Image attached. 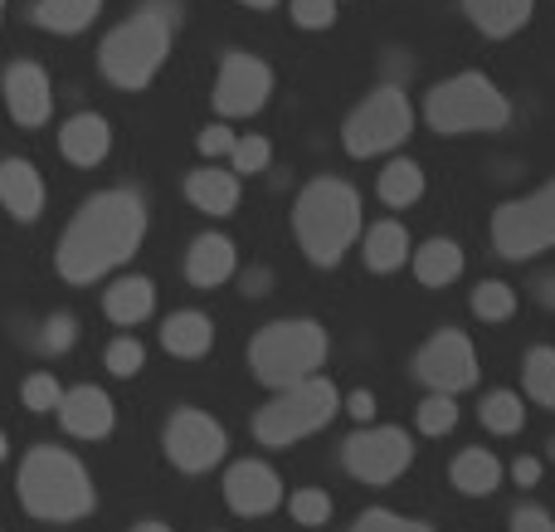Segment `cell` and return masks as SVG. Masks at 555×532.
<instances>
[{
  "instance_id": "23",
  "label": "cell",
  "mask_w": 555,
  "mask_h": 532,
  "mask_svg": "<svg viewBox=\"0 0 555 532\" xmlns=\"http://www.w3.org/2000/svg\"><path fill=\"white\" fill-rule=\"evenodd\" d=\"M531 10H537V0H463V15L488 39H507L517 29H527Z\"/></svg>"
},
{
  "instance_id": "46",
  "label": "cell",
  "mask_w": 555,
  "mask_h": 532,
  "mask_svg": "<svg viewBox=\"0 0 555 532\" xmlns=\"http://www.w3.org/2000/svg\"><path fill=\"white\" fill-rule=\"evenodd\" d=\"M132 532H171V528H166V523H137Z\"/></svg>"
},
{
  "instance_id": "37",
  "label": "cell",
  "mask_w": 555,
  "mask_h": 532,
  "mask_svg": "<svg viewBox=\"0 0 555 532\" xmlns=\"http://www.w3.org/2000/svg\"><path fill=\"white\" fill-rule=\"evenodd\" d=\"M74 342H78V318H74V313H54V318L39 328V352H49V357L68 352Z\"/></svg>"
},
{
  "instance_id": "2",
  "label": "cell",
  "mask_w": 555,
  "mask_h": 532,
  "mask_svg": "<svg viewBox=\"0 0 555 532\" xmlns=\"http://www.w3.org/2000/svg\"><path fill=\"white\" fill-rule=\"evenodd\" d=\"M293 235L317 269H336L341 254L361 240V195L341 176H317L293 201Z\"/></svg>"
},
{
  "instance_id": "15",
  "label": "cell",
  "mask_w": 555,
  "mask_h": 532,
  "mask_svg": "<svg viewBox=\"0 0 555 532\" xmlns=\"http://www.w3.org/2000/svg\"><path fill=\"white\" fill-rule=\"evenodd\" d=\"M5 107L20 127H39L54 113V88H49V74L29 59L5 68Z\"/></svg>"
},
{
  "instance_id": "19",
  "label": "cell",
  "mask_w": 555,
  "mask_h": 532,
  "mask_svg": "<svg viewBox=\"0 0 555 532\" xmlns=\"http://www.w3.org/2000/svg\"><path fill=\"white\" fill-rule=\"evenodd\" d=\"M244 176L234 172H224V166H201V172H191L185 176V201L195 205V211H205V215H234V205H240V195H244Z\"/></svg>"
},
{
  "instance_id": "33",
  "label": "cell",
  "mask_w": 555,
  "mask_h": 532,
  "mask_svg": "<svg viewBox=\"0 0 555 532\" xmlns=\"http://www.w3.org/2000/svg\"><path fill=\"white\" fill-rule=\"evenodd\" d=\"M269 162H273V147H269V137H263V132L240 137V142H234V152H230V166L240 176H259Z\"/></svg>"
},
{
  "instance_id": "11",
  "label": "cell",
  "mask_w": 555,
  "mask_h": 532,
  "mask_svg": "<svg viewBox=\"0 0 555 532\" xmlns=\"http://www.w3.org/2000/svg\"><path fill=\"white\" fill-rule=\"evenodd\" d=\"M162 445H166V459H171L181 474H205V469H215L224 459L230 435H224V426L215 416H205V410H195V406H181L166 420Z\"/></svg>"
},
{
  "instance_id": "35",
  "label": "cell",
  "mask_w": 555,
  "mask_h": 532,
  "mask_svg": "<svg viewBox=\"0 0 555 532\" xmlns=\"http://www.w3.org/2000/svg\"><path fill=\"white\" fill-rule=\"evenodd\" d=\"M142 362H146V352L137 338H117V342H107V352H103V367L122 381H132L137 371H142Z\"/></svg>"
},
{
  "instance_id": "7",
  "label": "cell",
  "mask_w": 555,
  "mask_h": 532,
  "mask_svg": "<svg viewBox=\"0 0 555 532\" xmlns=\"http://www.w3.org/2000/svg\"><path fill=\"white\" fill-rule=\"evenodd\" d=\"M336 410H341V406H336V387H332V381L307 377V381H297V387L278 391L269 406L254 416V440H259L263 449H287V445H297V440L326 430Z\"/></svg>"
},
{
  "instance_id": "41",
  "label": "cell",
  "mask_w": 555,
  "mask_h": 532,
  "mask_svg": "<svg viewBox=\"0 0 555 532\" xmlns=\"http://www.w3.org/2000/svg\"><path fill=\"white\" fill-rule=\"evenodd\" d=\"M234 142H240V137H234L230 127H205L201 142H195V147H201L205 156H230V152H234Z\"/></svg>"
},
{
  "instance_id": "44",
  "label": "cell",
  "mask_w": 555,
  "mask_h": 532,
  "mask_svg": "<svg viewBox=\"0 0 555 532\" xmlns=\"http://www.w3.org/2000/svg\"><path fill=\"white\" fill-rule=\"evenodd\" d=\"M346 410H351L356 420H371V416H375V401H371V391H356V396L346 401Z\"/></svg>"
},
{
  "instance_id": "9",
  "label": "cell",
  "mask_w": 555,
  "mask_h": 532,
  "mask_svg": "<svg viewBox=\"0 0 555 532\" xmlns=\"http://www.w3.org/2000/svg\"><path fill=\"white\" fill-rule=\"evenodd\" d=\"M410 127H414L410 98H404L400 88L385 84V88H375L351 117H346L341 142H346L351 156H380V152H395V147L410 137Z\"/></svg>"
},
{
  "instance_id": "31",
  "label": "cell",
  "mask_w": 555,
  "mask_h": 532,
  "mask_svg": "<svg viewBox=\"0 0 555 532\" xmlns=\"http://www.w3.org/2000/svg\"><path fill=\"white\" fill-rule=\"evenodd\" d=\"M473 313H478L482 322H507L512 313H517V289L502 279H482L478 289H473Z\"/></svg>"
},
{
  "instance_id": "43",
  "label": "cell",
  "mask_w": 555,
  "mask_h": 532,
  "mask_svg": "<svg viewBox=\"0 0 555 532\" xmlns=\"http://www.w3.org/2000/svg\"><path fill=\"white\" fill-rule=\"evenodd\" d=\"M269 289H273V274L269 269H249V274H244V293H249V299H263Z\"/></svg>"
},
{
  "instance_id": "24",
  "label": "cell",
  "mask_w": 555,
  "mask_h": 532,
  "mask_svg": "<svg viewBox=\"0 0 555 532\" xmlns=\"http://www.w3.org/2000/svg\"><path fill=\"white\" fill-rule=\"evenodd\" d=\"M361 254L371 274H395L400 264H410V235L400 220H380L361 235Z\"/></svg>"
},
{
  "instance_id": "40",
  "label": "cell",
  "mask_w": 555,
  "mask_h": 532,
  "mask_svg": "<svg viewBox=\"0 0 555 532\" xmlns=\"http://www.w3.org/2000/svg\"><path fill=\"white\" fill-rule=\"evenodd\" d=\"M512 532H555V523H551V514H546V508H537V504H521L517 514H512Z\"/></svg>"
},
{
  "instance_id": "13",
  "label": "cell",
  "mask_w": 555,
  "mask_h": 532,
  "mask_svg": "<svg viewBox=\"0 0 555 532\" xmlns=\"http://www.w3.org/2000/svg\"><path fill=\"white\" fill-rule=\"evenodd\" d=\"M215 107L224 117H254L273 98V68L259 54H224L220 74H215Z\"/></svg>"
},
{
  "instance_id": "49",
  "label": "cell",
  "mask_w": 555,
  "mask_h": 532,
  "mask_svg": "<svg viewBox=\"0 0 555 532\" xmlns=\"http://www.w3.org/2000/svg\"><path fill=\"white\" fill-rule=\"evenodd\" d=\"M551 459H555V440H551Z\"/></svg>"
},
{
  "instance_id": "14",
  "label": "cell",
  "mask_w": 555,
  "mask_h": 532,
  "mask_svg": "<svg viewBox=\"0 0 555 532\" xmlns=\"http://www.w3.org/2000/svg\"><path fill=\"white\" fill-rule=\"evenodd\" d=\"M224 504L240 518H269L283 504V479L278 469H269L263 459H240L224 474Z\"/></svg>"
},
{
  "instance_id": "34",
  "label": "cell",
  "mask_w": 555,
  "mask_h": 532,
  "mask_svg": "<svg viewBox=\"0 0 555 532\" xmlns=\"http://www.w3.org/2000/svg\"><path fill=\"white\" fill-rule=\"evenodd\" d=\"M287 514L302 528H322L326 518H332V498H326L322 489H297V494L287 498Z\"/></svg>"
},
{
  "instance_id": "20",
  "label": "cell",
  "mask_w": 555,
  "mask_h": 532,
  "mask_svg": "<svg viewBox=\"0 0 555 532\" xmlns=\"http://www.w3.org/2000/svg\"><path fill=\"white\" fill-rule=\"evenodd\" d=\"M59 152H64V162H74V166H98L107 152H113V127H107V117H98V113L68 117L64 132H59Z\"/></svg>"
},
{
  "instance_id": "30",
  "label": "cell",
  "mask_w": 555,
  "mask_h": 532,
  "mask_svg": "<svg viewBox=\"0 0 555 532\" xmlns=\"http://www.w3.org/2000/svg\"><path fill=\"white\" fill-rule=\"evenodd\" d=\"M521 387L541 410H555V347H531L521 362Z\"/></svg>"
},
{
  "instance_id": "45",
  "label": "cell",
  "mask_w": 555,
  "mask_h": 532,
  "mask_svg": "<svg viewBox=\"0 0 555 532\" xmlns=\"http://www.w3.org/2000/svg\"><path fill=\"white\" fill-rule=\"evenodd\" d=\"M537 299L546 303V308H555V274H546V279L537 283Z\"/></svg>"
},
{
  "instance_id": "39",
  "label": "cell",
  "mask_w": 555,
  "mask_h": 532,
  "mask_svg": "<svg viewBox=\"0 0 555 532\" xmlns=\"http://www.w3.org/2000/svg\"><path fill=\"white\" fill-rule=\"evenodd\" d=\"M336 20V0H293V25L297 29H326Z\"/></svg>"
},
{
  "instance_id": "27",
  "label": "cell",
  "mask_w": 555,
  "mask_h": 532,
  "mask_svg": "<svg viewBox=\"0 0 555 532\" xmlns=\"http://www.w3.org/2000/svg\"><path fill=\"white\" fill-rule=\"evenodd\" d=\"M103 0H35V25L49 35H83Z\"/></svg>"
},
{
  "instance_id": "18",
  "label": "cell",
  "mask_w": 555,
  "mask_h": 532,
  "mask_svg": "<svg viewBox=\"0 0 555 532\" xmlns=\"http://www.w3.org/2000/svg\"><path fill=\"white\" fill-rule=\"evenodd\" d=\"M234 269H240V254L224 235H195V244L185 250V283L191 289H220L234 279Z\"/></svg>"
},
{
  "instance_id": "47",
  "label": "cell",
  "mask_w": 555,
  "mask_h": 532,
  "mask_svg": "<svg viewBox=\"0 0 555 532\" xmlns=\"http://www.w3.org/2000/svg\"><path fill=\"white\" fill-rule=\"evenodd\" d=\"M240 5H254V10H269V5H278V0H240Z\"/></svg>"
},
{
  "instance_id": "4",
  "label": "cell",
  "mask_w": 555,
  "mask_h": 532,
  "mask_svg": "<svg viewBox=\"0 0 555 532\" xmlns=\"http://www.w3.org/2000/svg\"><path fill=\"white\" fill-rule=\"evenodd\" d=\"M20 508L39 523H78L93 514V479L64 445H35L20 465Z\"/></svg>"
},
{
  "instance_id": "25",
  "label": "cell",
  "mask_w": 555,
  "mask_h": 532,
  "mask_svg": "<svg viewBox=\"0 0 555 532\" xmlns=\"http://www.w3.org/2000/svg\"><path fill=\"white\" fill-rule=\"evenodd\" d=\"M463 274V250L453 240H424L420 250H414V279L424 283V289H449L453 279Z\"/></svg>"
},
{
  "instance_id": "10",
  "label": "cell",
  "mask_w": 555,
  "mask_h": 532,
  "mask_svg": "<svg viewBox=\"0 0 555 532\" xmlns=\"http://www.w3.org/2000/svg\"><path fill=\"white\" fill-rule=\"evenodd\" d=\"M414 445H410V430L400 426H371V430H356L351 440L341 445V469L351 479L371 489H385L410 469Z\"/></svg>"
},
{
  "instance_id": "50",
  "label": "cell",
  "mask_w": 555,
  "mask_h": 532,
  "mask_svg": "<svg viewBox=\"0 0 555 532\" xmlns=\"http://www.w3.org/2000/svg\"><path fill=\"white\" fill-rule=\"evenodd\" d=\"M0 15H5V0H0Z\"/></svg>"
},
{
  "instance_id": "29",
  "label": "cell",
  "mask_w": 555,
  "mask_h": 532,
  "mask_svg": "<svg viewBox=\"0 0 555 532\" xmlns=\"http://www.w3.org/2000/svg\"><path fill=\"white\" fill-rule=\"evenodd\" d=\"M478 420L492 430V435H521L527 426V406H521L517 391H488L478 406Z\"/></svg>"
},
{
  "instance_id": "1",
  "label": "cell",
  "mask_w": 555,
  "mask_h": 532,
  "mask_svg": "<svg viewBox=\"0 0 555 532\" xmlns=\"http://www.w3.org/2000/svg\"><path fill=\"white\" fill-rule=\"evenodd\" d=\"M146 235V201L132 186H117V191H98L78 205V215L64 225L54 250V269L68 283H93L103 274L122 269L137 254Z\"/></svg>"
},
{
  "instance_id": "36",
  "label": "cell",
  "mask_w": 555,
  "mask_h": 532,
  "mask_svg": "<svg viewBox=\"0 0 555 532\" xmlns=\"http://www.w3.org/2000/svg\"><path fill=\"white\" fill-rule=\"evenodd\" d=\"M351 532H434V528L420 523V518L390 514V508H365V514L351 523Z\"/></svg>"
},
{
  "instance_id": "32",
  "label": "cell",
  "mask_w": 555,
  "mask_h": 532,
  "mask_svg": "<svg viewBox=\"0 0 555 532\" xmlns=\"http://www.w3.org/2000/svg\"><path fill=\"white\" fill-rule=\"evenodd\" d=\"M414 416H420V435H449L459 426V401L449 391H434V396H424L414 406Z\"/></svg>"
},
{
  "instance_id": "21",
  "label": "cell",
  "mask_w": 555,
  "mask_h": 532,
  "mask_svg": "<svg viewBox=\"0 0 555 532\" xmlns=\"http://www.w3.org/2000/svg\"><path fill=\"white\" fill-rule=\"evenodd\" d=\"M152 308H156V283L142 279V274H127V279L107 283V293H103V313H107V322H117V328L146 322Z\"/></svg>"
},
{
  "instance_id": "3",
  "label": "cell",
  "mask_w": 555,
  "mask_h": 532,
  "mask_svg": "<svg viewBox=\"0 0 555 532\" xmlns=\"http://www.w3.org/2000/svg\"><path fill=\"white\" fill-rule=\"evenodd\" d=\"M176 0H146L137 5L113 35L98 45V68L107 84L117 88H146L162 74L166 54H171V35H176Z\"/></svg>"
},
{
  "instance_id": "8",
  "label": "cell",
  "mask_w": 555,
  "mask_h": 532,
  "mask_svg": "<svg viewBox=\"0 0 555 532\" xmlns=\"http://www.w3.org/2000/svg\"><path fill=\"white\" fill-rule=\"evenodd\" d=\"M492 250L512 264L537 259L541 250H555V181L521 195V201L498 205V215H492Z\"/></svg>"
},
{
  "instance_id": "5",
  "label": "cell",
  "mask_w": 555,
  "mask_h": 532,
  "mask_svg": "<svg viewBox=\"0 0 555 532\" xmlns=\"http://www.w3.org/2000/svg\"><path fill=\"white\" fill-rule=\"evenodd\" d=\"M424 123L443 137L502 132V127L512 123V103L488 74H453L429 88V98H424Z\"/></svg>"
},
{
  "instance_id": "26",
  "label": "cell",
  "mask_w": 555,
  "mask_h": 532,
  "mask_svg": "<svg viewBox=\"0 0 555 532\" xmlns=\"http://www.w3.org/2000/svg\"><path fill=\"white\" fill-rule=\"evenodd\" d=\"M449 479L459 494L488 498V494H498V484H502V465H498V455H488V449H463V455L449 465Z\"/></svg>"
},
{
  "instance_id": "48",
  "label": "cell",
  "mask_w": 555,
  "mask_h": 532,
  "mask_svg": "<svg viewBox=\"0 0 555 532\" xmlns=\"http://www.w3.org/2000/svg\"><path fill=\"white\" fill-rule=\"evenodd\" d=\"M5 449H10V445H5V435H0V459H5Z\"/></svg>"
},
{
  "instance_id": "17",
  "label": "cell",
  "mask_w": 555,
  "mask_h": 532,
  "mask_svg": "<svg viewBox=\"0 0 555 532\" xmlns=\"http://www.w3.org/2000/svg\"><path fill=\"white\" fill-rule=\"evenodd\" d=\"M0 205L20 225H35L44 215V181H39L35 162H25V156H5L0 162Z\"/></svg>"
},
{
  "instance_id": "38",
  "label": "cell",
  "mask_w": 555,
  "mask_h": 532,
  "mask_svg": "<svg viewBox=\"0 0 555 532\" xmlns=\"http://www.w3.org/2000/svg\"><path fill=\"white\" fill-rule=\"evenodd\" d=\"M20 401H25L35 416H39V410H59V401H64V387H59L49 371H39V377H29L25 387H20Z\"/></svg>"
},
{
  "instance_id": "22",
  "label": "cell",
  "mask_w": 555,
  "mask_h": 532,
  "mask_svg": "<svg viewBox=\"0 0 555 532\" xmlns=\"http://www.w3.org/2000/svg\"><path fill=\"white\" fill-rule=\"evenodd\" d=\"M162 347L171 352V357H185V362L205 357V352L215 347V322L205 318V313H195V308L171 313V318L162 322Z\"/></svg>"
},
{
  "instance_id": "12",
  "label": "cell",
  "mask_w": 555,
  "mask_h": 532,
  "mask_svg": "<svg viewBox=\"0 0 555 532\" xmlns=\"http://www.w3.org/2000/svg\"><path fill=\"white\" fill-rule=\"evenodd\" d=\"M414 377L429 391H449V396L478 387V352H473L468 332H459V328L434 332V338L414 352Z\"/></svg>"
},
{
  "instance_id": "16",
  "label": "cell",
  "mask_w": 555,
  "mask_h": 532,
  "mask_svg": "<svg viewBox=\"0 0 555 532\" xmlns=\"http://www.w3.org/2000/svg\"><path fill=\"white\" fill-rule=\"evenodd\" d=\"M59 426L74 440H107L117 426V410L107 401V391L98 387H74L64 401H59Z\"/></svg>"
},
{
  "instance_id": "42",
  "label": "cell",
  "mask_w": 555,
  "mask_h": 532,
  "mask_svg": "<svg viewBox=\"0 0 555 532\" xmlns=\"http://www.w3.org/2000/svg\"><path fill=\"white\" fill-rule=\"evenodd\" d=\"M512 479H517V489H537L541 484V459L521 455L517 465H512Z\"/></svg>"
},
{
  "instance_id": "6",
  "label": "cell",
  "mask_w": 555,
  "mask_h": 532,
  "mask_svg": "<svg viewBox=\"0 0 555 532\" xmlns=\"http://www.w3.org/2000/svg\"><path fill=\"white\" fill-rule=\"evenodd\" d=\"M326 362V332L312 318H283L254 332L249 342V371L269 391H287L297 381L317 377V367Z\"/></svg>"
},
{
  "instance_id": "28",
  "label": "cell",
  "mask_w": 555,
  "mask_h": 532,
  "mask_svg": "<svg viewBox=\"0 0 555 532\" xmlns=\"http://www.w3.org/2000/svg\"><path fill=\"white\" fill-rule=\"evenodd\" d=\"M375 191H380V201L390 205V211H404V205H414L424 195V166L410 162V156H395V162L380 172Z\"/></svg>"
}]
</instances>
